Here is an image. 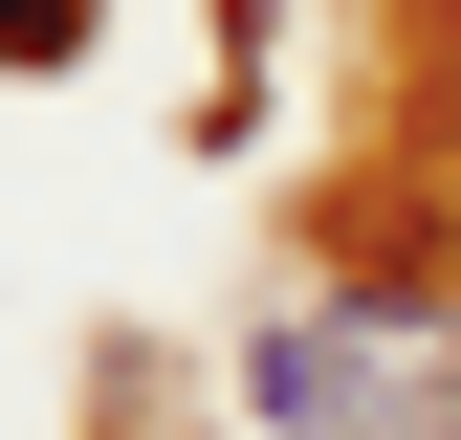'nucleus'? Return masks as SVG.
Here are the masks:
<instances>
[{
    "instance_id": "1",
    "label": "nucleus",
    "mask_w": 461,
    "mask_h": 440,
    "mask_svg": "<svg viewBox=\"0 0 461 440\" xmlns=\"http://www.w3.org/2000/svg\"><path fill=\"white\" fill-rule=\"evenodd\" d=\"M67 44H88V0H0V88H44Z\"/></svg>"
}]
</instances>
